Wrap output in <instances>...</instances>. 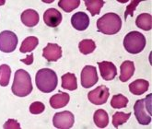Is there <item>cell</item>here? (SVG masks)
<instances>
[{"label":"cell","instance_id":"6da1fadb","mask_svg":"<svg viewBox=\"0 0 152 129\" xmlns=\"http://www.w3.org/2000/svg\"><path fill=\"white\" fill-rule=\"evenodd\" d=\"M11 90L18 97H26L32 91L31 78L26 70L18 69L15 72Z\"/></svg>","mask_w":152,"mask_h":129},{"label":"cell","instance_id":"7a4b0ae2","mask_svg":"<svg viewBox=\"0 0 152 129\" xmlns=\"http://www.w3.org/2000/svg\"><path fill=\"white\" fill-rule=\"evenodd\" d=\"M35 82L39 90L44 93H50L56 89L58 78L56 73L53 70L50 68H42L36 74Z\"/></svg>","mask_w":152,"mask_h":129},{"label":"cell","instance_id":"3957f363","mask_svg":"<svg viewBox=\"0 0 152 129\" xmlns=\"http://www.w3.org/2000/svg\"><path fill=\"white\" fill-rule=\"evenodd\" d=\"M97 28L100 32L106 35L118 33L122 28V20L115 13H107L97 21Z\"/></svg>","mask_w":152,"mask_h":129},{"label":"cell","instance_id":"277c9868","mask_svg":"<svg viewBox=\"0 0 152 129\" xmlns=\"http://www.w3.org/2000/svg\"><path fill=\"white\" fill-rule=\"evenodd\" d=\"M152 94H148L145 99H140L134 105V113L140 125H148L151 122Z\"/></svg>","mask_w":152,"mask_h":129},{"label":"cell","instance_id":"5b68a950","mask_svg":"<svg viewBox=\"0 0 152 129\" xmlns=\"http://www.w3.org/2000/svg\"><path fill=\"white\" fill-rule=\"evenodd\" d=\"M124 46L126 50L133 54H139L146 46V38L141 32L134 31L126 35L124 39Z\"/></svg>","mask_w":152,"mask_h":129},{"label":"cell","instance_id":"8992f818","mask_svg":"<svg viewBox=\"0 0 152 129\" xmlns=\"http://www.w3.org/2000/svg\"><path fill=\"white\" fill-rule=\"evenodd\" d=\"M18 37L10 31L0 32V51L3 53H12L18 45Z\"/></svg>","mask_w":152,"mask_h":129},{"label":"cell","instance_id":"52a82bcc","mask_svg":"<svg viewBox=\"0 0 152 129\" xmlns=\"http://www.w3.org/2000/svg\"><path fill=\"white\" fill-rule=\"evenodd\" d=\"M75 117L74 114L69 111L56 113L53 115V124L55 127L59 129H69L74 125Z\"/></svg>","mask_w":152,"mask_h":129},{"label":"cell","instance_id":"ba28073f","mask_svg":"<svg viewBox=\"0 0 152 129\" xmlns=\"http://www.w3.org/2000/svg\"><path fill=\"white\" fill-rule=\"evenodd\" d=\"M110 96L109 89L104 85L97 87L95 89L89 91L88 93V99L91 103L95 105L104 104Z\"/></svg>","mask_w":152,"mask_h":129},{"label":"cell","instance_id":"9c48e42d","mask_svg":"<svg viewBox=\"0 0 152 129\" xmlns=\"http://www.w3.org/2000/svg\"><path fill=\"white\" fill-rule=\"evenodd\" d=\"M80 80H81V86L85 89H88L93 87L98 82V75L97 69L93 66H86L81 71L80 75Z\"/></svg>","mask_w":152,"mask_h":129},{"label":"cell","instance_id":"30bf717a","mask_svg":"<svg viewBox=\"0 0 152 129\" xmlns=\"http://www.w3.org/2000/svg\"><path fill=\"white\" fill-rule=\"evenodd\" d=\"M42 56L48 62H56L62 57V48L56 43H49L42 49Z\"/></svg>","mask_w":152,"mask_h":129},{"label":"cell","instance_id":"8fae6325","mask_svg":"<svg viewBox=\"0 0 152 129\" xmlns=\"http://www.w3.org/2000/svg\"><path fill=\"white\" fill-rule=\"evenodd\" d=\"M98 64H99L101 75L104 80H113L117 75V68H116L113 63L109 61H102L99 62Z\"/></svg>","mask_w":152,"mask_h":129},{"label":"cell","instance_id":"7c38bea8","mask_svg":"<svg viewBox=\"0 0 152 129\" xmlns=\"http://www.w3.org/2000/svg\"><path fill=\"white\" fill-rule=\"evenodd\" d=\"M62 14L56 8H49L43 14V21L48 27L56 28L62 21Z\"/></svg>","mask_w":152,"mask_h":129},{"label":"cell","instance_id":"4fadbf2b","mask_svg":"<svg viewBox=\"0 0 152 129\" xmlns=\"http://www.w3.org/2000/svg\"><path fill=\"white\" fill-rule=\"evenodd\" d=\"M71 24L77 31H85L89 25V18L84 12H77L71 18Z\"/></svg>","mask_w":152,"mask_h":129},{"label":"cell","instance_id":"5bb4252c","mask_svg":"<svg viewBox=\"0 0 152 129\" xmlns=\"http://www.w3.org/2000/svg\"><path fill=\"white\" fill-rule=\"evenodd\" d=\"M20 18L22 23L30 28L36 26L40 21L39 14L34 9H26V10H24L20 16Z\"/></svg>","mask_w":152,"mask_h":129},{"label":"cell","instance_id":"9a60e30c","mask_svg":"<svg viewBox=\"0 0 152 129\" xmlns=\"http://www.w3.org/2000/svg\"><path fill=\"white\" fill-rule=\"evenodd\" d=\"M70 96L66 92L59 91L57 94H55L50 99V105L53 109H60L67 105L69 103Z\"/></svg>","mask_w":152,"mask_h":129},{"label":"cell","instance_id":"2e32d148","mask_svg":"<svg viewBox=\"0 0 152 129\" xmlns=\"http://www.w3.org/2000/svg\"><path fill=\"white\" fill-rule=\"evenodd\" d=\"M120 70H121V74L119 77L120 80L122 82H126L133 77L134 73H135V64H134V62L129 60L124 61L121 64Z\"/></svg>","mask_w":152,"mask_h":129},{"label":"cell","instance_id":"e0dca14e","mask_svg":"<svg viewBox=\"0 0 152 129\" xmlns=\"http://www.w3.org/2000/svg\"><path fill=\"white\" fill-rule=\"evenodd\" d=\"M149 87L148 81L145 79H137L133 81L129 85V90L131 93L135 95H141L144 94L146 91H148Z\"/></svg>","mask_w":152,"mask_h":129},{"label":"cell","instance_id":"ac0fdd59","mask_svg":"<svg viewBox=\"0 0 152 129\" xmlns=\"http://www.w3.org/2000/svg\"><path fill=\"white\" fill-rule=\"evenodd\" d=\"M93 120L95 125L99 128H105L109 124V116L106 111L103 109H99L94 113Z\"/></svg>","mask_w":152,"mask_h":129},{"label":"cell","instance_id":"d6986e66","mask_svg":"<svg viewBox=\"0 0 152 129\" xmlns=\"http://www.w3.org/2000/svg\"><path fill=\"white\" fill-rule=\"evenodd\" d=\"M136 25L143 31H150L152 28V16L148 13H142L137 16Z\"/></svg>","mask_w":152,"mask_h":129},{"label":"cell","instance_id":"ffe728a7","mask_svg":"<svg viewBox=\"0 0 152 129\" xmlns=\"http://www.w3.org/2000/svg\"><path fill=\"white\" fill-rule=\"evenodd\" d=\"M62 88L68 90H75L77 89V78L72 73H66L62 76Z\"/></svg>","mask_w":152,"mask_h":129},{"label":"cell","instance_id":"44dd1931","mask_svg":"<svg viewBox=\"0 0 152 129\" xmlns=\"http://www.w3.org/2000/svg\"><path fill=\"white\" fill-rule=\"evenodd\" d=\"M38 44H39V40H38V38H36V37H34V36L27 37V38L22 42L20 51L22 54L32 52L37 47Z\"/></svg>","mask_w":152,"mask_h":129},{"label":"cell","instance_id":"7402d4cb","mask_svg":"<svg viewBox=\"0 0 152 129\" xmlns=\"http://www.w3.org/2000/svg\"><path fill=\"white\" fill-rule=\"evenodd\" d=\"M105 4L102 0H86L85 5L88 10L91 12V16H95L100 14V11L103 5Z\"/></svg>","mask_w":152,"mask_h":129},{"label":"cell","instance_id":"603a6c76","mask_svg":"<svg viewBox=\"0 0 152 129\" xmlns=\"http://www.w3.org/2000/svg\"><path fill=\"white\" fill-rule=\"evenodd\" d=\"M79 51L83 54H88L94 52L96 49V43L91 39H84L78 43Z\"/></svg>","mask_w":152,"mask_h":129},{"label":"cell","instance_id":"cb8c5ba5","mask_svg":"<svg viewBox=\"0 0 152 129\" xmlns=\"http://www.w3.org/2000/svg\"><path fill=\"white\" fill-rule=\"evenodd\" d=\"M11 76V68L7 64H1L0 66V86L6 87L10 83Z\"/></svg>","mask_w":152,"mask_h":129},{"label":"cell","instance_id":"d4e9b609","mask_svg":"<svg viewBox=\"0 0 152 129\" xmlns=\"http://www.w3.org/2000/svg\"><path fill=\"white\" fill-rule=\"evenodd\" d=\"M80 5L79 0H60L58 2L59 7H61L65 12H71L77 8Z\"/></svg>","mask_w":152,"mask_h":129},{"label":"cell","instance_id":"484cf974","mask_svg":"<svg viewBox=\"0 0 152 129\" xmlns=\"http://www.w3.org/2000/svg\"><path fill=\"white\" fill-rule=\"evenodd\" d=\"M128 103V99L122 94L113 95L111 100V106L114 109L126 108Z\"/></svg>","mask_w":152,"mask_h":129},{"label":"cell","instance_id":"4316f807","mask_svg":"<svg viewBox=\"0 0 152 129\" xmlns=\"http://www.w3.org/2000/svg\"><path fill=\"white\" fill-rule=\"evenodd\" d=\"M130 116H131V113H128V114L123 113V112L115 113L113 114V126L117 128L118 126L122 125L123 124L127 122V120L129 119Z\"/></svg>","mask_w":152,"mask_h":129},{"label":"cell","instance_id":"83f0119b","mask_svg":"<svg viewBox=\"0 0 152 129\" xmlns=\"http://www.w3.org/2000/svg\"><path fill=\"white\" fill-rule=\"evenodd\" d=\"M44 110H45V106L40 101H35L30 106V112L32 114H40L44 112Z\"/></svg>","mask_w":152,"mask_h":129},{"label":"cell","instance_id":"f1b7e54d","mask_svg":"<svg viewBox=\"0 0 152 129\" xmlns=\"http://www.w3.org/2000/svg\"><path fill=\"white\" fill-rule=\"evenodd\" d=\"M3 127L5 129H20V125L19 124V122H18L17 120L8 119L7 121L4 124Z\"/></svg>","mask_w":152,"mask_h":129},{"label":"cell","instance_id":"f546056e","mask_svg":"<svg viewBox=\"0 0 152 129\" xmlns=\"http://www.w3.org/2000/svg\"><path fill=\"white\" fill-rule=\"evenodd\" d=\"M139 4V1H132L129 6H127L126 7V13H124V18L126 20V18L130 15L133 17L134 15V11H135V9L137 8V6Z\"/></svg>","mask_w":152,"mask_h":129},{"label":"cell","instance_id":"4dcf8cb0","mask_svg":"<svg viewBox=\"0 0 152 129\" xmlns=\"http://www.w3.org/2000/svg\"><path fill=\"white\" fill-rule=\"evenodd\" d=\"M20 62L24 63L27 66H30V64L33 63V54H31L28 56H26V58L24 59H20Z\"/></svg>","mask_w":152,"mask_h":129}]
</instances>
